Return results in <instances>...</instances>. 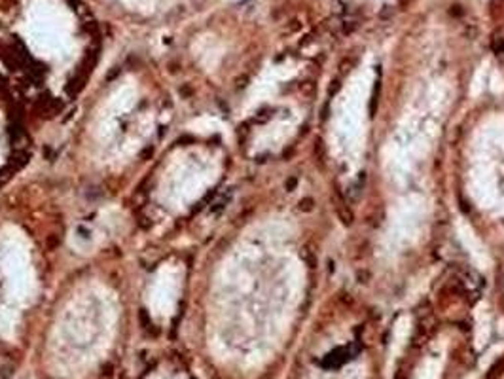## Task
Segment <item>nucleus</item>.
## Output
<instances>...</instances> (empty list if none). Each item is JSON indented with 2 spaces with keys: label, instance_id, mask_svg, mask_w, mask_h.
<instances>
[{
  "label": "nucleus",
  "instance_id": "nucleus-1",
  "mask_svg": "<svg viewBox=\"0 0 504 379\" xmlns=\"http://www.w3.org/2000/svg\"><path fill=\"white\" fill-rule=\"evenodd\" d=\"M30 46L44 59L63 64L70 59L74 51L72 44V23L65 10H59L57 4L38 2L30 10Z\"/></svg>",
  "mask_w": 504,
  "mask_h": 379
},
{
  "label": "nucleus",
  "instance_id": "nucleus-2",
  "mask_svg": "<svg viewBox=\"0 0 504 379\" xmlns=\"http://www.w3.org/2000/svg\"><path fill=\"white\" fill-rule=\"evenodd\" d=\"M188 159L190 158H186V152L178 154L167 165L165 177L159 186L163 203L167 201L174 209L186 207L194 197H197L205 184V171Z\"/></svg>",
  "mask_w": 504,
  "mask_h": 379
},
{
  "label": "nucleus",
  "instance_id": "nucleus-3",
  "mask_svg": "<svg viewBox=\"0 0 504 379\" xmlns=\"http://www.w3.org/2000/svg\"><path fill=\"white\" fill-rule=\"evenodd\" d=\"M180 290L182 267L178 264H163L154 273L146 292V305L150 315L158 321H167L176 309Z\"/></svg>",
  "mask_w": 504,
  "mask_h": 379
},
{
  "label": "nucleus",
  "instance_id": "nucleus-4",
  "mask_svg": "<svg viewBox=\"0 0 504 379\" xmlns=\"http://www.w3.org/2000/svg\"><path fill=\"white\" fill-rule=\"evenodd\" d=\"M152 379H184V375H180V373H154Z\"/></svg>",
  "mask_w": 504,
  "mask_h": 379
},
{
  "label": "nucleus",
  "instance_id": "nucleus-5",
  "mask_svg": "<svg viewBox=\"0 0 504 379\" xmlns=\"http://www.w3.org/2000/svg\"><path fill=\"white\" fill-rule=\"evenodd\" d=\"M410 2H411V0H400V4H402V6H408Z\"/></svg>",
  "mask_w": 504,
  "mask_h": 379
},
{
  "label": "nucleus",
  "instance_id": "nucleus-6",
  "mask_svg": "<svg viewBox=\"0 0 504 379\" xmlns=\"http://www.w3.org/2000/svg\"><path fill=\"white\" fill-rule=\"evenodd\" d=\"M0 158H2V136H0Z\"/></svg>",
  "mask_w": 504,
  "mask_h": 379
}]
</instances>
